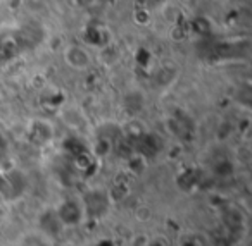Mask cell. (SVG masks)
<instances>
[{
    "mask_svg": "<svg viewBox=\"0 0 252 246\" xmlns=\"http://www.w3.org/2000/svg\"><path fill=\"white\" fill-rule=\"evenodd\" d=\"M145 246H169V243L164 236L156 234V236H149V241Z\"/></svg>",
    "mask_w": 252,
    "mask_h": 246,
    "instance_id": "obj_11",
    "label": "cell"
},
{
    "mask_svg": "<svg viewBox=\"0 0 252 246\" xmlns=\"http://www.w3.org/2000/svg\"><path fill=\"white\" fill-rule=\"evenodd\" d=\"M5 152H7V141H5L4 133L0 131V157H4Z\"/></svg>",
    "mask_w": 252,
    "mask_h": 246,
    "instance_id": "obj_12",
    "label": "cell"
},
{
    "mask_svg": "<svg viewBox=\"0 0 252 246\" xmlns=\"http://www.w3.org/2000/svg\"><path fill=\"white\" fill-rule=\"evenodd\" d=\"M111 203L109 201V196L107 193H100V191H88L87 194H85L83 201H81V205H83V210H85V217L87 215H100L104 214L105 210H107V205Z\"/></svg>",
    "mask_w": 252,
    "mask_h": 246,
    "instance_id": "obj_4",
    "label": "cell"
},
{
    "mask_svg": "<svg viewBox=\"0 0 252 246\" xmlns=\"http://www.w3.org/2000/svg\"><path fill=\"white\" fill-rule=\"evenodd\" d=\"M36 225H38V231L43 232L45 236H49L50 239H56L57 236L63 234V231L66 229L63 225V222H61L59 215H57V212L54 207H49V208H45V210L40 212Z\"/></svg>",
    "mask_w": 252,
    "mask_h": 246,
    "instance_id": "obj_2",
    "label": "cell"
},
{
    "mask_svg": "<svg viewBox=\"0 0 252 246\" xmlns=\"http://www.w3.org/2000/svg\"><path fill=\"white\" fill-rule=\"evenodd\" d=\"M64 59H66L67 66L73 67L76 71H85L87 67H90V54L87 50H83L81 47H69L64 54Z\"/></svg>",
    "mask_w": 252,
    "mask_h": 246,
    "instance_id": "obj_5",
    "label": "cell"
},
{
    "mask_svg": "<svg viewBox=\"0 0 252 246\" xmlns=\"http://www.w3.org/2000/svg\"><path fill=\"white\" fill-rule=\"evenodd\" d=\"M111 152H112V143L109 138H98L97 141H95L94 155L97 157V159H104V157H107Z\"/></svg>",
    "mask_w": 252,
    "mask_h": 246,
    "instance_id": "obj_8",
    "label": "cell"
},
{
    "mask_svg": "<svg viewBox=\"0 0 252 246\" xmlns=\"http://www.w3.org/2000/svg\"><path fill=\"white\" fill-rule=\"evenodd\" d=\"M128 169H130L131 174H135V176H140L142 172L145 170V167H147V159H145L144 153H135V155H131L130 159H128Z\"/></svg>",
    "mask_w": 252,
    "mask_h": 246,
    "instance_id": "obj_7",
    "label": "cell"
},
{
    "mask_svg": "<svg viewBox=\"0 0 252 246\" xmlns=\"http://www.w3.org/2000/svg\"><path fill=\"white\" fill-rule=\"evenodd\" d=\"M52 241L54 239H50L49 236L35 229V231L23 234V238L19 239V246H54Z\"/></svg>",
    "mask_w": 252,
    "mask_h": 246,
    "instance_id": "obj_6",
    "label": "cell"
},
{
    "mask_svg": "<svg viewBox=\"0 0 252 246\" xmlns=\"http://www.w3.org/2000/svg\"><path fill=\"white\" fill-rule=\"evenodd\" d=\"M149 241V234L147 232H137L130 238L128 241V246H145Z\"/></svg>",
    "mask_w": 252,
    "mask_h": 246,
    "instance_id": "obj_10",
    "label": "cell"
},
{
    "mask_svg": "<svg viewBox=\"0 0 252 246\" xmlns=\"http://www.w3.org/2000/svg\"><path fill=\"white\" fill-rule=\"evenodd\" d=\"M59 215L61 222L64 227H71V225H80L85 219V210L81 201L73 200V198H64L63 201H59L57 207H54Z\"/></svg>",
    "mask_w": 252,
    "mask_h": 246,
    "instance_id": "obj_1",
    "label": "cell"
},
{
    "mask_svg": "<svg viewBox=\"0 0 252 246\" xmlns=\"http://www.w3.org/2000/svg\"><path fill=\"white\" fill-rule=\"evenodd\" d=\"M28 138L38 146L49 145L54 139V128L45 119H33L28 126Z\"/></svg>",
    "mask_w": 252,
    "mask_h": 246,
    "instance_id": "obj_3",
    "label": "cell"
},
{
    "mask_svg": "<svg viewBox=\"0 0 252 246\" xmlns=\"http://www.w3.org/2000/svg\"><path fill=\"white\" fill-rule=\"evenodd\" d=\"M152 208L149 207V205H138L137 208H135V219H137L138 222H149L152 220Z\"/></svg>",
    "mask_w": 252,
    "mask_h": 246,
    "instance_id": "obj_9",
    "label": "cell"
}]
</instances>
